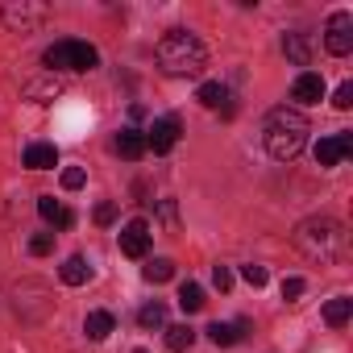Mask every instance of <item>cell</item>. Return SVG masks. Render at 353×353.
Wrapping results in <instances>:
<instances>
[{
  "label": "cell",
  "mask_w": 353,
  "mask_h": 353,
  "mask_svg": "<svg viewBox=\"0 0 353 353\" xmlns=\"http://www.w3.org/2000/svg\"><path fill=\"white\" fill-rule=\"evenodd\" d=\"M307 117L299 108H270L266 112V125H262V137H266V150L274 162H295L307 145Z\"/></svg>",
  "instance_id": "cell-1"
},
{
  "label": "cell",
  "mask_w": 353,
  "mask_h": 353,
  "mask_svg": "<svg viewBox=\"0 0 353 353\" xmlns=\"http://www.w3.org/2000/svg\"><path fill=\"white\" fill-rule=\"evenodd\" d=\"M158 67H162V75H170V79H192V75H200V71L208 67V50H204V42H200L196 34L170 30V34L158 42Z\"/></svg>",
  "instance_id": "cell-2"
},
{
  "label": "cell",
  "mask_w": 353,
  "mask_h": 353,
  "mask_svg": "<svg viewBox=\"0 0 353 353\" xmlns=\"http://www.w3.org/2000/svg\"><path fill=\"white\" fill-rule=\"evenodd\" d=\"M295 245H299L303 258H312V262L324 266V262H336L345 254V229L332 216H312V221H303L295 229Z\"/></svg>",
  "instance_id": "cell-3"
},
{
  "label": "cell",
  "mask_w": 353,
  "mask_h": 353,
  "mask_svg": "<svg viewBox=\"0 0 353 353\" xmlns=\"http://www.w3.org/2000/svg\"><path fill=\"white\" fill-rule=\"evenodd\" d=\"M42 63L50 67V75H54V71H92V67L100 63V54H96V46H88V42L63 38V42H54V46L42 54Z\"/></svg>",
  "instance_id": "cell-4"
},
{
  "label": "cell",
  "mask_w": 353,
  "mask_h": 353,
  "mask_svg": "<svg viewBox=\"0 0 353 353\" xmlns=\"http://www.w3.org/2000/svg\"><path fill=\"white\" fill-rule=\"evenodd\" d=\"M46 17H50V9L42 0H5V5H0V21L13 34H34Z\"/></svg>",
  "instance_id": "cell-5"
},
{
  "label": "cell",
  "mask_w": 353,
  "mask_h": 353,
  "mask_svg": "<svg viewBox=\"0 0 353 353\" xmlns=\"http://www.w3.org/2000/svg\"><path fill=\"white\" fill-rule=\"evenodd\" d=\"M324 46H328V54H349L353 50V13H332L328 17V30H324Z\"/></svg>",
  "instance_id": "cell-6"
},
{
  "label": "cell",
  "mask_w": 353,
  "mask_h": 353,
  "mask_svg": "<svg viewBox=\"0 0 353 353\" xmlns=\"http://www.w3.org/2000/svg\"><path fill=\"white\" fill-rule=\"evenodd\" d=\"M174 141H179V121L174 117H162L145 129V150H154V154H170Z\"/></svg>",
  "instance_id": "cell-7"
},
{
  "label": "cell",
  "mask_w": 353,
  "mask_h": 353,
  "mask_svg": "<svg viewBox=\"0 0 353 353\" xmlns=\"http://www.w3.org/2000/svg\"><path fill=\"white\" fill-rule=\"evenodd\" d=\"M353 154V133H332V137H320L316 145V162L320 166H336Z\"/></svg>",
  "instance_id": "cell-8"
},
{
  "label": "cell",
  "mask_w": 353,
  "mask_h": 353,
  "mask_svg": "<svg viewBox=\"0 0 353 353\" xmlns=\"http://www.w3.org/2000/svg\"><path fill=\"white\" fill-rule=\"evenodd\" d=\"M145 250H150V225H145V221H129V225L121 229V254L145 258Z\"/></svg>",
  "instance_id": "cell-9"
},
{
  "label": "cell",
  "mask_w": 353,
  "mask_h": 353,
  "mask_svg": "<svg viewBox=\"0 0 353 353\" xmlns=\"http://www.w3.org/2000/svg\"><path fill=\"white\" fill-rule=\"evenodd\" d=\"M30 104H50V100H59L63 96V79L59 75H42V79H34V83H26V92H21Z\"/></svg>",
  "instance_id": "cell-10"
},
{
  "label": "cell",
  "mask_w": 353,
  "mask_h": 353,
  "mask_svg": "<svg viewBox=\"0 0 353 353\" xmlns=\"http://www.w3.org/2000/svg\"><path fill=\"white\" fill-rule=\"evenodd\" d=\"M291 100H299V104H320V100H324V79H320L316 71H303V75L291 83Z\"/></svg>",
  "instance_id": "cell-11"
},
{
  "label": "cell",
  "mask_w": 353,
  "mask_h": 353,
  "mask_svg": "<svg viewBox=\"0 0 353 353\" xmlns=\"http://www.w3.org/2000/svg\"><path fill=\"white\" fill-rule=\"evenodd\" d=\"M26 166L30 170H54L59 166V150L50 141H34V145H26Z\"/></svg>",
  "instance_id": "cell-12"
},
{
  "label": "cell",
  "mask_w": 353,
  "mask_h": 353,
  "mask_svg": "<svg viewBox=\"0 0 353 353\" xmlns=\"http://www.w3.org/2000/svg\"><path fill=\"white\" fill-rule=\"evenodd\" d=\"M196 100H200L204 108H221L225 117H233V100H229V88H225V83H204V88L196 92Z\"/></svg>",
  "instance_id": "cell-13"
},
{
  "label": "cell",
  "mask_w": 353,
  "mask_h": 353,
  "mask_svg": "<svg viewBox=\"0 0 353 353\" xmlns=\"http://www.w3.org/2000/svg\"><path fill=\"white\" fill-rule=\"evenodd\" d=\"M283 54H287L295 67H307V63H312V42H307V34H287V38H283Z\"/></svg>",
  "instance_id": "cell-14"
},
{
  "label": "cell",
  "mask_w": 353,
  "mask_h": 353,
  "mask_svg": "<svg viewBox=\"0 0 353 353\" xmlns=\"http://www.w3.org/2000/svg\"><path fill=\"white\" fill-rule=\"evenodd\" d=\"M117 150H121V158L137 162V158L145 154V133H141V129H121V133H117Z\"/></svg>",
  "instance_id": "cell-15"
},
{
  "label": "cell",
  "mask_w": 353,
  "mask_h": 353,
  "mask_svg": "<svg viewBox=\"0 0 353 353\" xmlns=\"http://www.w3.org/2000/svg\"><path fill=\"white\" fill-rule=\"evenodd\" d=\"M349 316H353V299L336 295V299H328V303H324V324L341 328V324H349Z\"/></svg>",
  "instance_id": "cell-16"
},
{
  "label": "cell",
  "mask_w": 353,
  "mask_h": 353,
  "mask_svg": "<svg viewBox=\"0 0 353 353\" xmlns=\"http://www.w3.org/2000/svg\"><path fill=\"white\" fill-rule=\"evenodd\" d=\"M112 328H117L112 312H88V320H83V332H88L92 341H104V336H108Z\"/></svg>",
  "instance_id": "cell-17"
},
{
  "label": "cell",
  "mask_w": 353,
  "mask_h": 353,
  "mask_svg": "<svg viewBox=\"0 0 353 353\" xmlns=\"http://www.w3.org/2000/svg\"><path fill=\"white\" fill-rule=\"evenodd\" d=\"M241 336H245V320H237V324H221V320H216V324L208 328V341H212V345H237Z\"/></svg>",
  "instance_id": "cell-18"
},
{
  "label": "cell",
  "mask_w": 353,
  "mask_h": 353,
  "mask_svg": "<svg viewBox=\"0 0 353 353\" xmlns=\"http://www.w3.org/2000/svg\"><path fill=\"white\" fill-rule=\"evenodd\" d=\"M59 274H63V283H67V287H83V283L92 279V266H88L83 258H67Z\"/></svg>",
  "instance_id": "cell-19"
},
{
  "label": "cell",
  "mask_w": 353,
  "mask_h": 353,
  "mask_svg": "<svg viewBox=\"0 0 353 353\" xmlns=\"http://www.w3.org/2000/svg\"><path fill=\"white\" fill-rule=\"evenodd\" d=\"M192 341H196V332H192L188 324H170V328H166V345H170L174 353H183V349H192Z\"/></svg>",
  "instance_id": "cell-20"
},
{
  "label": "cell",
  "mask_w": 353,
  "mask_h": 353,
  "mask_svg": "<svg viewBox=\"0 0 353 353\" xmlns=\"http://www.w3.org/2000/svg\"><path fill=\"white\" fill-rule=\"evenodd\" d=\"M179 307L183 312H200L204 307V287L200 283H183L179 287Z\"/></svg>",
  "instance_id": "cell-21"
},
{
  "label": "cell",
  "mask_w": 353,
  "mask_h": 353,
  "mask_svg": "<svg viewBox=\"0 0 353 353\" xmlns=\"http://www.w3.org/2000/svg\"><path fill=\"white\" fill-rule=\"evenodd\" d=\"M141 274H145V283H166V279H174V262L170 258H154Z\"/></svg>",
  "instance_id": "cell-22"
},
{
  "label": "cell",
  "mask_w": 353,
  "mask_h": 353,
  "mask_svg": "<svg viewBox=\"0 0 353 353\" xmlns=\"http://www.w3.org/2000/svg\"><path fill=\"white\" fill-rule=\"evenodd\" d=\"M137 324H141V328H162V324H166V307H162V303H145V307L137 312Z\"/></svg>",
  "instance_id": "cell-23"
},
{
  "label": "cell",
  "mask_w": 353,
  "mask_h": 353,
  "mask_svg": "<svg viewBox=\"0 0 353 353\" xmlns=\"http://www.w3.org/2000/svg\"><path fill=\"white\" fill-rule=\"evenodd\" d=\"M83 183H88V170H83V166H67V170H63V188H67V192H79Z\"/></svg>",
  "instance_id": "cell-24"
},
{
  "label": "cell",
  "mask_w": 353,
  "mask_h": 353,
  "mask_svg": "<svg viewBox=\"0 0 353 353\" xmlns=\"http://www.w3.org/2000/svg\"><path fill=\"white\" fill-rule=\"evenodd\" d=\"M241 279L250 283V287H266V266H258V262H250V266H241Z\"/></svg>",
  "instance_id": "cell-25"
},
{
  "label": "cell",
  "mask_w": 353,
  "mask_h": 353,
  "mask_svg": "<svg viewBox=\"0 0 353 353\" xmlns=\"http://www.w3.org/2000/svg\"><path fill=\"white\" fill-rule=\"evenodd\" d=\"M50 250H54V237H50V233H38V237H30V254H34V258H46Z\"/></svg>",
  "instance_id": "cell-26"
},
{
  "label": "cell",
  "mask_w": 353,
  "mask_h": 353,
  "mask_svg": "<svg viewBox=\"0 0 353 353\" xmlns=\"http://www.w3.org/2000/svg\"><path fill=\"white\" fill-rule=\"evenodd\" d=\"M38 212H42V221H54V225H59V212H63V208H59L54 196H42V200H38Z\"/></svg>",
  "instance_id": "cell-27"
},
{
  "label": "cell",
  "mask_w": 353,
  "mask_h": 353,
  "mask_svg": "<svg viewBox=\"0 0 353 353\" xmlns=\"http://www.w3.org/2000/svg\"><path fill=\"white\" fill-rule=\"evenodd\" d=\"M332 104H336V108H353V83H341L336 96H332Z\"/></svg>",
  "instance_id": "cell-28"
},
{
  "label": "cell",
  "mask_w": 353,
  "mask_h": 353,
  "mask_svg": "<svg viewBox=\"0 0 353 353\" xmlns=\"http://www.w3.org/2000/svg\"><path fill=\"white\" fill-rule=\"evenodd\" d=\"M303 295V279H283V299L291 303V299H299Z\"/></svg>",
  "instance_id": "cell-29"
},
{
  "label": "cell",
  "mask_w": 353,
  "mask_h": 353,
  "mask_svg": "<svg viewBox=\"0 0 353 353\" xmlns=\"http://www.w3.org/2000/svg\"><path fill=\"white\" fill-rule=\"evenodd\" d=\"M117 221V204H100L96 208V225H112Z\"/></svg>",
  "instance_id": "cell-30"
},
{
  "label": "cell",
  "mask_w": 353,
  "mask_h": 353,
  "mask_svg": "<svg viewBox=\"0 0 353 353\" xmlns=\"http://www.w3.org/2000/svg\"><path fill=\"white\" fill-rule=\"evenodd\" d=\"M212 283H216L221 291H229V287H233V274H229V266H216V270H212Z\"/></svg>",
  "instance_id": "cell-31"
},
{
  "label": "cell",
  "mask_w": 353,
  "mask_h": 353,
  "mask_svg": "<svg viewBox=\"0 0 353 353\" xmlns=\"http://www.w3.org/2000/svg\"><path fill=\"white\" fill-rule=\"evenodd\" d=\"M71 225H75V212L63 208V212H59V229H71Z\"/></svg>",
  "instance_id": "cell-32"
},
{
  "label": "cell",
  "mask_w": 353,
  "mask_h": 353,
  "mask_svg": "<svg viewBox=\"0 0 353 353\" xmlns=\"http://www.w3.org/2000/svg\"><path fill=\"white\" fill-rule=\"evenodd\" d=\"M133 353H150V349H133Z\"/></svg>",
  "instance_id": "cell-33"
}]
</instances>
